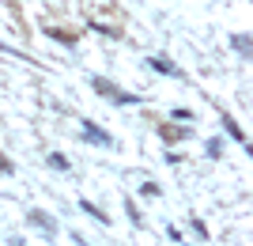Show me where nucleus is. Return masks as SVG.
Masks as SVG:
<instances>
[{
    "label": "nucleus",
    "instance_id": "f257e3e1",
    "mask_svg": "<svg viewBox=\"0 0 253 246\" xmlns=\"http://www.w3.org/2000/svg\"><path fill=\"white\" fill-rule=\"evenodd\" d=\"M91 87H95L98 95H106V98H110V102H121V106H132V102H140L136 95H128V91H121V87H114V84H110V80H102V76H95V80H91Z\"/></svg>",
    "mask_w": 253,
    "mask_h": 246
},
{
    "label": "nucleus",
    "instance_id": "f03ea898",
    "mask_svg": "<svg viewBox=\"0 0 253 246\" xmlns=\"http://www.w3.org/2000/svg\"><path fill=\"white\" fill-rule=\"evenodd\" d=\"M84 140H95V144H102V148H110V144H114V140L106 137L98 125H91V121H84Z\"/></svg>",
    "mask_w": 253,
    "mask_h": 246
},
{
    "label": "nucleus",
    "instance_id": "0eeeda50",
    "mask_svg": "<svg viewBox=\"0 0 253 246\" xmlns=\"http://www.w3.org/2000/svg\"><path fill=\"white\" fill-rule=\"evenodd\" d=\"M234 49H242V53L250 57V42H246V34H242V38H234Z\"/></svg>",
    "mask_w": 253,
    "mask_h": 246
},
{
    "label": "nucleus",
    "instance_id": "423d86ee",
    "mask_svg": "<svg viewBox=\"0 0 253 246\" xmlns=\"http://www.w3.org/2000/svg\"><path fill=\"white\" fill-rule=\"evenodd\" d=\"M49 167H57V171H68V159H64V155H49Z\"/></svg>",
    "mask_w": 253,
    "mask_h": 246
},
{
    "label": "nucleus",
    "instance_id": "20e7f679",
    "mask_svg": "<svg viewBox=\"0 0 253 246\" xmlns=\"http://www.w3.org/2000/svg\"><path fill=\"white\" fill-rule=\"evenodd\" d=\"M27 220H31L34 227H42V231H53V224H49V216H45L42 208H31V212H27Z\"/></svg>",
    "mask_w": 253,
    "mask_h": 246
},
{
    "label": "nucleus",
    "instance_id": "39448f33",
    "mask_svg": "<svg viewBox=\"0 0 253 246\" xmlns=\"http://www.w3.org/2000/svg\"><path fill=\"white\" fill-rule=\"evenodd\" d=\"M223 125H227V133H231V137L238 140V144H246V133H242L238 125H234V118H227V114H223Z\"/></svg>",
    "mask_w": 253,
    "mask_h": 246
},
{
    "label": "nucleus",
    "instance_id": "7ed1b4c3",
    "mask_svg": "<svg viewBox=\"0 0 253 246\" xmlns=\"http://www.w3.org/2000/svg\"><path fill=\"white\" fill-rule=\"evenodd\" d=\"M148 68H155V72H163V76H181L178 68L170 61H163V57H148Z\"/></svg>",
    "mask_w": 253,
    "mask_h": 246
}]
</instances>
